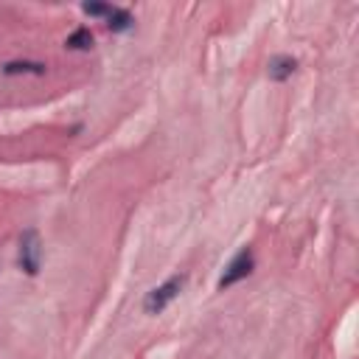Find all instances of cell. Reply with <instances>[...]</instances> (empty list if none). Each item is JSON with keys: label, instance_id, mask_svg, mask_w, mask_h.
Segmentation results:
<instances>
[{"label": "cell", "instance_id": "obj_1", "mask_svg": "<svg viewBox=\"0 0 359 359\" xmlns=\"http://www.w3.org/2000/svg\"><path fill=\"white\" fill-rule=\"evenodd\" d=\"M186 284H189V272H174L171 278H166L163 284H157L154 289H149L146 298H143V314H149V317L163 314L180 298V292L186 289Z\"/></svg>", "mask_w": 359, "mask_h": 359}, {"label": "cell", "instance_id": "obj_2", "mask_svg": "<svg viewBox=\"0 0 359 359\" xmlns=\"http://www.w3.org/2000/svg\"><path fill=\"white\" fill-rule=\"evenodd\" d=\"M17 267L23 275L37 278L43 270V239L37 228H26L17 242Z\"/></svg>", "mask_w": 359, "mask_h": 359}, {"label": "cell", "instance_id": "obj_3", "mask_svg": "<svg viewBox=\"0 0 359 359\" xmlns=\"http://www.w3.org/2000/svg\"><path fill=\"white\" fill-rule=\"evenodd\" d=\"M253 270H256L253 247H242V250L228 261L225 272H222V275H219V281H217V289H219V292H225V289H230V286H236V284L247 281V278L253 275Z\"/></svg>", "mask_w": 359, "mask_h": 359}, {"label": "cell", "instance_id": "obj_4", "mask_svg": "<svg viewBox=\"0 0 359 359\" xmlns=\"http://www.w3.org/2000/svg\"><path fill=\"white\" fill-rule=\"evenodd\" d=\"M295 71H298V59L289 57V54H275V57L267 62V76H270V82H275V85L289 82V79L295 76Z\"/></svg>", "mask_w": 359, "mask_h": 359}, {"label": "cell", "instance_id": "obj_5", "mask_svg": "<svg viewBox=\"0 0 359 359\" xmlns=\"http://www.w3.org/2000/svg\"><path fill=\"white\" fill-rule=\"evenodd\" d=\"M6 76H45L48 65L45 62H31V59H12L3 65Z\"/></svg>", "mask_w": 359, "mask_h": 359}, {"label": "cell", "instance_id": "obj_6", "mask_svg": "<svg viewBox=\"0 0 359 359\" xmlns=\"http://www.w3.org/2000/svg\"><path fill=\"white\" fill-rule=\"evenodd\" d=\"M93 45H96V37H93L90 26H79L76 31H71V34L65 37V48H68V51H76V54L93 51Z\"/></svg>", "mask_w": 359, "mask_h": 359}, {"label": "cell", "instance_id": "obj_7", "mask_svg": "<svg viewBox=\"0 0 359 359\" xmlns=\"http://www.w3.org/2000/svg\"><path fill=\"white\" fill-rule=\"evenodd\" d=\"M107 29L112 34H126V31L135 29V15L129 9H124V6H112L110 17H107Z\"/></svg>", "mask_w": 359, "mask_h": 359}, {"label": "cell", "instance_id": "obj_8", "mask_svg": "<svg viewBox=\"0 0 359 359\" xmlns=\"http://www.w3.org/2000/svg\"><path fill=\"white\" fill-rule=\"evenodd\" d=\"M82 12H85L87 17L107 20V17H110V12H112V6H110V3H82Z\"/></svg>", "mask_w": 359, "mask_h": 359}]
</instances>
